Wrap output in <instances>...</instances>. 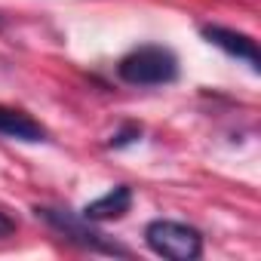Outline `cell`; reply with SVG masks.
Masks as SVG:
<instances>
[{
	"mask_svg": "<svg viewBox=\"0 0 261 261\" xmlns=\"http://www.w3.org/2000/svg\"><path fill=\"white\" fill-rule=\"evenodd\" d=\"M16 227H19V224H16V218H10L7 212H0V237H10Z\"/></svg>",
	"mask_w": 261,
	"mask_h": 261,
	"instance_id": "ba28073f",
	"label": "cell"
},
{
	"mask_svg": "<svg viewBox=\"0 0 261 261\" xmlns=\"http://www.w3.org/2000/svg\"><path fill=\"white\" fill-rule=\"evenodd\" d=\"M145 243L154 255L169 261H197L203 255V233L172 218H154L145 227Z\"/></svg>",
	"mask_w": 261,
	"mask_h": 261,
	"instance_id": "7a4b0ae2",
	"label": "cell"
},
{
	"mask_svg": "<svg viewBox=\"0 0 261 261\" xmlns=\"http://www.w3.org/2000/svg\"><path fill=\"white\" fill-rule=\"evenodd\" d=\"M200 34H203V40H206V43H212V46H218L221 53H227V56H233V59L246 62L255 74L261 71L258 43H255L249 34L233 31V28H224V25H203V28H200Z\"/></svg>",
	"mask_w": 261,
	"mask_h": 261,
	"instance_id": "277c9868",
	"label": "cell"
},
{
	"mask_svg": "<svg viewBox=\"0 0 261 261\" xmlns=\"http://www.w3.org/2000/svg\"><path fill=\"white\" fill-rule=\"evenodd\" d=\"M0 136L16 142H46V126L22 108L0 105Z\"/></svg>",
	"mask_w": 261,
	"mask_h": 261,
	"instance_id": "5b68a950",
	"label": "cell"
},
{
	"mask_svg": "<svg viewBox=\"0 0 261 261\" xmlns=\"http://www.w3.org/2000/svg\"><path fill=\"white\" fill-rule=\"evenodd\" d=\"M0 25H4V19H0Z\"/></svg>",
	"mask_w": 261,
	"mask_h": 261,
	"instance_id": "9c48e42d",
	"label": "cell"
},
{
	"mask_svg": "<svg viewBox=\"0 0 261 261\" xmlns=\"http://www.w3.org/2000/svg\"><path fill=\"white\" fill-rule=\"evenodd\" d=\"M37 218H43L53 230H59L65 240L77 243L80 249H89V252H98V255H120V258H129V249L108 240L105 233L92 230L89 221L80 215V212H65V209H53V206H37L34 209Z\"/></svg>",
	"mask_w": 261,
	"mask_h": 261,
	"instance_id": "3957f363",
	"label": "cell"
},
{
	"mask_svg": "<svg viewBox=\"0 0 261 261\" xmlns=\"http://www.w3.org/2000/svg\"><path fill=\"white\" fill-rule=\"evenodd\" d=\"M129 206H133V188H129V185H117L108 194H101L98 200L86 203L80 209V215L86 221H114V218H123L129 212Z\"/></svg>",
	"mask_w": 261,
	"mask_h": 261,
	"instance_id": "8992f818",
	"label": "cell"
},
{
	"mask_svg": "<svg viewBox=\"0 0 261 261\" xmlns=\"http://www.w3.org/2000/svg\"><path fill=\"white\" fill-rule=\"evenodd\" d=\"M117 77L129 86H166L178 80V59L169 46L145 43L117 62Z\"/></svg>",
	"mask_w": 261,
	"mask_h": 261,
	"instance_id": "6da1fadb",
	"label": "cell"
},
{
	"mask_svg": "<svg viewBox=\"0 0 261 261\" xmlns=\"http://www.w3.org/2000/svg\"><path fill=\"white\" fill-rule=\"evenodd\" d=\"M142 139V126L139 123H126V126H120L117 133L111 136V142H108V148H129V145H136Z\"/></svg>",
	"mask_w": 261,
	"mask_h": 261,
	"instance_id": "52a82bcc",
	"label": "cell"
}]
</instances>
